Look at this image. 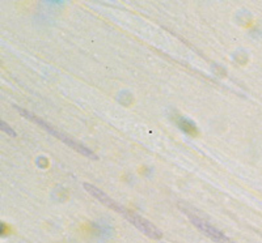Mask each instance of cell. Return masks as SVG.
<instances>
[{"instance_id":"6da1fadb","label":"cell","mask_w":262,"mask_h":243,"mask_svg":"<svg viewBox=\"0 0 262 243\" xmlns=\"http://www.w3.org/2000/svg\"><path fill=\"white\" fill-rule=\"evenodd\" d=\"M15 109L17 110V111L21 114V115L25 116V118H28V119H30V120L34 121L36 125L41 126V127L43 128V130L48 131L49 134H51V135H53V136H55V137H57V139H59L60 141L64 142L66 145H69L70 148H72V149H74V151L79 152V153H81V154H83V156H85V157L91 158V160H95V161L98 160L97 154L93 153V152L91 151V149H88L85 145H83V144L78 142V141H76V140L71 139V137L67 136V135L62 134V132H59V131L55 130V128H54V127H51V126L49 125V123H46V121L43 120V119L38 118V116H36V115H33L32 113H29V111H27V110H24V109H21V107H18V106H15Z\"/></svg>"},{"instance_id":"7a4b0ae2","label":"cell","mask_w":262,"mask_h":243,"mask_svg":"<svg viewBox=\"0 0 262 243\" xmlns=\"http://www.w3.org/2000/svg\"><path fill=\"white\" fill-rule=\"evenodd\" d=\"M84 188H85L86 192L91 193V195H92L95 199H97L98 202L101 203V204L106 205L107 208H111L112 211L117 212V213L122 214V216L125 217L127 221L130 220L133 212L128 211V209H126V208L122 207V205H119L117 202H114L113 199L109 198V196H107L104 191H101L100 188H97V187L93 186V184H90V183H84Z\"/></svg>"},{"instance_id":"3957f363","label":"cell","mask_w":262,"mask_h":243,"mask_svg":"<svg viewBox=\"0 0 262 243\" xmlns=\"http://www.w3.org/2000/svg\"><path fill=\"white\" fill-rule=\"evenodd\" d=\"M184 212L186 214H188V217H189V218H190L191 224H193L194 226H196V228L200 229V230L202 231L203 234L207 235V237H209L210 239H212V240H214V242H216V243H226V242L229 243L228 238H227L226 235H224L221 230H217V229L215 228V226H212L211 224L207 223L206 220L201 218V217H198V216H196V214H193V213H191V212L185 211V209H184Z\"/></svg>"},{"instance_id":"277c9868","label":"cell","mask_w":262,"mask_h":243,"mask_svg":"<svg viewBox=\"0 0 262 243\" xmlns=\"http://www.w3.org/2000/svg\"><path fill=\"white\" fill-rule=\"evenodd\" d=\"M128 223H131L138 230H140L143 234H146L147 237L152 238V239H160L163 237V233L156 228L155 225H152L148 220L143 218L142 216H139L138 213L133 212V216L128 220Z\"/></svg>"},{"instance_id":"5b68a950","label":"cell","mask_w":262,"mask_h":243,"mask_svg":"<svg viewBox=\"0 0 262 243\" xmlns=\"http://www.w3.org/2000/svg\"><path fill=\"white\" fill-rule=\"evenodd\" d=\"M0 127H2V131H4L6 134L9 135V136H12V137L17 136V134H16L15 131H13L11 127H9L8 123H6V121H4V120L0 121Z\"/></svg>"},{"instance_id":"8992f818","label":"cell","mask_w":262,"mask_h":243,"mask_svg":"<svg viewBox=\"0 0 262 243\" xmlns=\"http://www.w3.org/2000/svg\"><path fill=\"white\" fill-rule=\"evenodd\" d=\"M229 243H233V242H231V240H229Z\"/></svg>"}]
</instances>
